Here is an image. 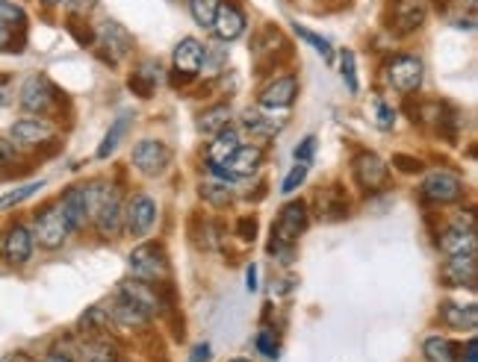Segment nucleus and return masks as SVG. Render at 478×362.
Segmentation results:
<instances>
[{
  "label": "nucleus",
  "instance_id": "nucleus-9",
  "mask_svg": "<svg viewBox=\"0 0 478 362\" xmlns=\"http://www.w3.org/2000/svg\"><path fill=\"white\" fill-rule=\"evenodd\" d=\"M351 174L358 180V186L363 191H381L390 183V165H387L378 153L363 151L351 160Z\"/></svg>",
  "mask_w": 478,
  "mask_h": 362
},
{
  "label": "nucleus",
  "instance_id": "nucleus-10",
  "mask_svg": "<svg viewBox=\"0 0 478 362\" xmlns=\"http://www.w3.org/2000/svg\"><path fill=\"white\" fill-rule=\"evenodd\" d=\"M98 44V53H101V60L109 65H118L125 56L133 53V36L118 24V21H107L101 27V32L95 36Z\"/></svg>",
  "mask_w": 478,
  "mask_h": 362
},
{
  "label": "nucleus",
  "instance_id": "nucleus-6",
  "mask_svg": "<svg viewBox=\"0 0 478 362\" xmlns=\"http://www.w3.org/2000/svg\"><path fill=\"white\" fill-rule=\"evenodd\" d=\"M130 162L139 174L160 177L172 162V151H169V144L160 142V139H142L136 148H133Z\"/></svg>",
  "mask_w": 478,
  "mask_h": 362
},
{
  "label": "nucleus",
  "instance_id": "nucleus-45",
  "mask_svg": "<svg viewBox=\"0 0 478 362\" xmlns=\"http://www.w3.org/2000/svg\"><path fill=\"white\" fill-rule=\"evenodd\" d=\"M314 153H316V135H307V139L295 148V162L310 165L314 162Z\"/></svg>",
  "mask_w": 478,
  "mask_h": 362
},
{
  "label": "nucleus",
  "instance_id": "nucleus-47",
  "mask_svg": "<svg viewBox=\"0 0 478 362\" xmlns=\"http://www.w3.org/2000/svg\"><path fill=\"white\" fill-rule=\"evenodd\" d=\"M375 109H378V127H381V130H390L393 124H396V109L387 107L384 100H378Z\"/></svg>",
  "mask_w": 478,
  "mask_h": 362
},
{
  "label": "nucleus",
  "instance_id": "nucleus-51",
  "mask_svg": "<svg viewBox=\"0 0 478 362\" xmlns=\"http://www.w3.org/2000/svg\"><path fill=\"white\" fill-rule=\"evenodd\" d=\"M13 42H15V32L0 24V51H9V44H13Z\"/></svg>",
  "mask_w": 478,
  "mask_h": 362
},
{
  "label": "nucleus",
  "instance_id": "nucleus-50",
  "mask_svg": "<svg viewBox=\"0 0 478 362\" xmlns=\"http://www.w3.org/2000/svg\"><path fill=\"white\" fill-rule=\"evenodd\" d=\"M13 104V86H9V77H0V109Z\"/></svg>",
  "mask_w": 478,
  "mask_h": 362
},
{
  "label": "nucleus",
  "instance_id": "nucleus-31",
  "mask_svg": "<svg viewBox=\"0 0 478 362\" xmlns=\"http://www.w3.org/2000/svg\"><path fill=\"white\" fill-rule=\"evenodd\" d=\"M284 118H269V116H263L260 109H246L242 112V127H246L251 135H260V139H269V135L275 133H281L284 130Z\"/></svg>",
  "mask_w": 478,
  "mask_h": 362
},
{
  "label": "nucleus",
  "instance_id": "nucleus-18",
  "mask_svg": "<svg viewBox=\"0 0 478 362\" xmlns=\"http://www.w3.org/2000/svg\"><path fill=\"white\" fill-rule=\"evenodd\" d=\"M277 51H281V53H290V42L281 36V30L266 27L260 36H258V42H254V48H251L254 62H258L260 71H266V68H272V65L281 62V60L275 56Z\"/></svg>",
  "mask_w": 478,
  "mask_h": 362
},
{
  "label": "nucleus",
  "instance_id": "nucleus-53",
  "mask_svg": "<svg viewBox=\"0 0 478 362\" xmlns=\"http://www.w3.org/2000/svg\"><path fill=\"white\" fill-rule=\"evenodd\" d=\"M0 362H36V359H33V357H27L24 350H15V354H6V357L0 359Z\"/></svg>",
  "mask_w": 478,
  "mask_h": 362
},
{
  "label": "nucleus",
  "instance_id": "nucleus-2",
  "mask_svg": "<svg viewBox=\"0 0 478 362\" xmlns=\"http://www.w3.org/2000/svg\"><path fill=\"white\" fill-rule=\"evenodd\" d=\"M202 65H204V44L192 36L181 39L174 48V56H172V68H174L172 83L186 86L189 80H195V77L202 74Z\"/></svg>",
  "mask_w": 478,
  "mask_h": 362
},
{
  "label": "nucleus",
  "instance_id": "nucleus-1",
  "mask_svg": "<svg viewBox=\"0 0 478 362\" xmlns=\"http://www.w3.org/2000/svg\"><path fill=\"white\" fill-rule=\"evenodd\" d=\"M130 274L142 280V283H160L169 277V256H165V247L157 242H142L130 251L127 256Z\"/></svg>",
  "mask_w": 478,
  "mask_h": 362
},
{
  "label": "nucleus",
  "instance_id": "nucleus-35",
  "mask_svg": "<svg viewBox=\"0 0 478 362\" xmlns=\"http://www.w3.org/2000/svg\"><path fill=\"white\" fill-rule=\"evenodd\" d=\"M198 195H202L210 207H216V209H225V207H230V203H233V189H230V183H221V180H210V183H202Z\"/></svg>",
  "mask_w": 478,
  "mask_h": 362
},
{
  "label": "nucleus",
  "instance_id": "nucleus-28",
  "mask_svg": "<svg viewBox=\"0 0 478 362\" xmlns=\"http://www.w3.org/2000/svg\"><path fill=\"white\" fill-rule=\"evenodd\" d=\"M316 200H319V215L325 221H340V218H346L349 215V198L340 186L322 189Z\"/></svg>",
  "mask_w": 478,
  "mask_h": 362
},
{
  "label": "nucleus",
  "instance_id": "nucleus-26",
  "mask_svg": "<svg viewBox=\"0 0 478 362\" xmlns=\"http://www.w3.org/2000/svg\"><path fill=\"white\" fill-rule=\"evenodd\" d=\"M77 354L86 362H118L121 359V350L109 336H89L86 342H80V348H77Z\"/></svg>",
  "mask_w": 478,
  "mask_h": 362
},
{
  "label": "nucleus",
  "instance_id": "nucleus-57",
  "mask_svg": "<svg viewBox=\"0 0 478 362\" xmlns=\"http://www.w3.org/2000/svg\"><path fill=\"white\" fill-rule=\"evenodd\" d=\"M230 362H248V359H230Z\"/></svg>",
  "mask_w": 478,
  "mask_h": 362
},
{
  "label": "nucleus",
  "instance_id": "nucleus-4",
  "mask_svg": "<svg viewBox=\"0 0 478 362\" xmlns=\"http://www.w3.org/2000/svg\"><path fill=\"white\" fill-rule=\"evenodd\" d=\"M422 74H426L422 60H417V56H410V53H398V56H393L390 62H387V80H390V86L396 88L398 95L419 92Z\"/></svg>",
  "mask_w": 478,
  "mask_h": 362
},
{
  "label": "nucleus",
  "instance_id": "nucleus-29",
  "mask_svg": "<svg viewBox=\"0 0 478 362\" xmlns=\"http://www.w3.org/2000/svg\"><path fill=\"white\" fill-rule=\"evenodd\" d=\"M107 312H109V319H113L116 324H121V327H145L151 321V315L145 310H139L136 303L127 301L125 295H116L113 307H109Z\"/></svg>",
  "mask_w": 478,
  "mask_h": 362
},
{
  "label": "nucleus",
  "instance_id": "nucleus-42",
  "mask_svg": "<svg viewBox=\"0 0 478 362\" xmlns=\"http://www.w3.org/2000/svg\"><path fill=\"white\" fill-rule=\"evenodd\" d=\"M305 180H307V165H302V162H295V168H293V172L284 177V183H281V191H284V195H293V191H295L298 186H302V183H305Z\"/></svg>",
  "mask_w": 478,
  "mask_h": 362
},
{
  "label": "nucleus",
  "instance_id": "nucleus-7",
  "mask_svg": "<svg viewBox=\"0 0 478 362\" xmlns=\"http://www.w3.org/2000/svg\"><path fill=\"white\" fill-rule=\"evenodd\" d=\"M419 191L428 203L446 207V203H458L464 198V180L458 174L446 172V168H440V172H431L426 180H422Z\"/></svg>",
  "mask_w": 478,
  "mask_h": 362
},
{
  "label": "nucleus",
  "instance_id": "nucleus-37",
  "mask_svg": "<svg viewBox=\"0 0 478 362\" xmlns=\"http://www.w3.org/2000/svg\"><path fill=\"white\" fill-rule=\"evenodd\" d=\"M219 4H221V0H189V13H192L195 24L198 27H213Z\"/></svg>",
  "mask_w": 478,
  "mask_h": 362
},
{
  "label": "nucleus",
  "instance_id": "nucleus-13",
  "mask_svg": "<svg viewBox=\"0 0 478 362\" xmlns=\"http://www.w3.org/2000/svg\"><path fill=\"white\" fill-rule=\"evenodd\" d=\"M95 230L101 239H118L125 233V203H121L118 189L109 191V198L101 203V209L92 215Z\"/></svg>",
  "mask_w": 478,
  "mask_h": 362
},
{
  "label": "nucleus",
  "instance_id": "nucleus-34",
  "mask_svg": "<svg viewBox=\"0 0 478 362\" xmlns=\"http://www.w3.org/2000/svg\"><path fill=\"white\" fill-rule=\"evenodd\" d=\"M109 324H113V319H109V312L104 307H89L80 315V321H77L80 333H86V336H107Z\"/></svg>",
  "mask_w": 478,
  "mask_h": 362
},
{
  "label": "nucleus",
  "instance_id": "nucleus-19",
  "mask_svg": "<svg viewBox=\"0 0 478 362\" xmlns=\"http://www.w3.org/2000/svg\"><path fill=\"white\" fill-rule=\"evenodd\" d=\"M298 97V80L293 74H286V77H275V80L269 86H263V92H260V107L263 109H286V107H293V100Z\"/></svg>",
  "mask_w": 478,
  "mask_h": 362
},
{
  "label": "nucleus",
  "instance_id": "nucleus-17",
  "mask_svg": "<svg viewBox=\"0 0 478 362\" xmlns=\"http://www.w3.org/2000/svg\"><path fill=\"white\" fill-rule=\"evenodd\" d=\"M440 280L443 286H466L473 289L475 280H478V263H475V254H458V256H449L446 265L440 268Z\"/></svg>",
  "mask_w": 478,
  "mask_h": 362
},
{
  "label": "nucleus",
  "instance_id": "nucleus-21",
  "mask_svg": "<svg viewBox=\"0 0 478 362\" xmlns=\"http://www.w3.org/2000/svg\"><path fill=\"white\" fill-rule=\"evenodd\" d=\"M118 295H125L127 301L136 303L139 310H145L151 319H154L157 312H163V298H160V292L154 289V283H142V280H136V277L125 280V283L118 286Z\"/></svg>",
  "mask_w": 478,
  "mask_h": 362
},
{
  "label": "nucleus",
  "instance_id": "nucleus-12",
  "mask_svg": "<svg viewBox=\"0 0 478 362\" xmlns=\"http://www.w3.org/2000/svg\"><path fill=\"white\" fill-rule=\"evenodd\" d=\"M440 251L446 256H458V254H475V224H473V215H461L458 221L449 224L446 230L440 233Z\"/></svg>",
  "mask_w": 478,
  "mask_h": 362
},
{
  "label": "nucleus",
  "instance_id": "nucleus-43",
  "mask_svg": "<svg viewBox=\"0 0 478 362\" xmlns=\"http://www.w3.org/2000/svg\"><path fill=\"white\" fill-rule=\"evenodd\" d=\"M254 345H258V350L263 357H269V359H277V339H275V333L272 330H260L258 333V339H254Z\"/></svg>",
  "mask_w": 478,
  "mask_h": 362
},
{
  "label": "nucleus",
  "instance_id": "nucleus-44",
  "mask_svg": "<svg viewBox=\"0 0 478 362\" xmlns=\"http://www.w3.org/2000/svg\"><path fill=\"white\" fill-rule=\"evenodd\" d=\"M237 236L242 242H254L258 239V218H251V215H242L237 221Z\"/></svg>",
  "mask_w": 478,
  "mask_h": 362
},
{
  "label": "nucleus",
  "instance_id": "nucleus-30",
  "mask_svg": "<svg viewBox=\"0 0 478 362\" xmlns=\"http://www.w3.org/2000/svg\"><path fill=\"white\" fill-rule=\"evenodd\" d=\"M422 354L428 362H458L461 359V345L452 342L446 336H428L422 345Z\"/></svg>",
  "mask_w": 478,
  "mask_h": 362
},
{
  "label": "nucleus",
  "instance_id": "nucleus-36",
  "mask_svg": "<svg viewBox=\"0 0 478 362\" xmlns=\"http://www.w3.org/2000/svg\"><path fill=\"white\" fill-rule=\"evenodd\" d=\"M0 24L21 36L27 30V13L18 4H13V0H0Z\"/></svg>",
  "mask_w": 478,
  "mask_h": 362
},
{
  "label": "nucleus",
  "instance_id": "nucleus-14",
  "mask_svg": "<svg viewBox=\"0 0 478 362\" xmlns=\"http://www.w3.org/2000/svg\"><path fill=\"white\" fill-rule=\"evenodd\" d=\"M154 221H157V203H154V198L133 195L125 207V230L130 236H136V239H142V236L151 233Z\"/></svg>",
  "mask_w": 478,
  "mask_h": 362
},
{
  "label": "nucleus",
  "instance_id": "nucleus-20",
  "mask_svg": "<svg viewBox=\"0 0 478 362\" xmlns=\"http://www.w3.org/2000/svg\"><path fill=\"white\" fill-rule=\"evenodd\" d=\"M426 15H428V9L422 0H396L390 30L398 32V36H410V32H417L426 24Z\"/></svg>",
  "mask_w": 478,
  "mask_h": 362
},
{
  "label": "nucleus",
  "instance_id": "nucleus-56",
  "mask_svg": "<svg viewBox=\"0 0 478 362\" xmlns=\"http://www.w3.org/2000/svg\"><path fill=\"white\" fill-rule=\"evenodd\" d=\"M42 4H44V6H62L65 0H42Z\"/></svg>",
  "mask_w": 478,
  "mask_h": 362
},
{
  "label": "nucleus",
  "instance_id": "nucleus-15",
  "mask_svg": "<svg viewBox=\"0 0 478 362\" xmlns=\"http://www.w3.org/2000/svg\"><path fill=\"white\" fill-rule=\"evenodd\" d=\"M246 13L237 6V4H230V0H225V4H219V9H216V18H213V30L216 32V39L219 42H237L242 32H246Z\"/></svg>",
  "mask_w": 478,
  "mask_h": 362
},
{
  "label": "nucleus",
  "instance_id": "nucleus-24",
  "mask_svg": "<svg viewBox=\"0 0 478 362\" xmlns=\"http://www.w3.org/2000/svg\"><path fill=\"white\" fill-rule=\"evenodd\" d=\"M163 80V71H160V62H154V60H145V62H139L136 71L130 74V92L133 95H139V97H154V92H157V83Z\"/></svg>",
  "mask_w": 478,
  "mask_h": 362
},
{
  "label": "nucleus",
  "instance_id": "nucleus-16",
  "mask_svg": "<svg viewBox=\"0 0 478 362\" xmlns=\"http://www.w3.org/2000/svg\"><path fill=\"white\" fill-rule=\"evenodd\" d=\"M33 247H36V239H33V230L24 227V224H13L4 236V259L9 265H27L33 256Z\"/></svg>",
  "mask_w": 478,
  "mask_h": 362
},
{
  "label": "nucleus",
  "instance_id": "nucleus-38",
  "mask_svg": "<svg viewBox=\"0 0 478 362\" xmlns=\"http://www.w3.org/2000/svg\"><path fill=\"white\" fill-rule=\"evenodd\" d=\"M295 36H298V39H305V42L310 44V48H314L325 62H333V48H331V42H328L325 36H319V32L307 30V27H298V24H295Z\"/></svg>",
  "mask_w": 478,
  "mask_h": 362
},
{
  "label": "nucleus",
  "instance_id": "nucleus-54",
  "mask_svg": "<svg viewBox=\"0 0 478 362\" xmlns=\"http://www.w3.org/2000/svg\"><path fill=\"white\" fill-rule=\"evenodd\" d=\"M464 362H478V354H475V339L466 342V354H464Z\"/></svg>",
  "mask_w": 478,
  "mask_h": 362
},
{
  "label": "nucleus",
  "instance_id": "nucleus-5",
  "mask_svg": "<svg viewBox=\"0 0 478 362\" xmlns=\"http://www.w3.org/2000/svg\"><path fill=\"white\" fill-rule=\"evenodd\" d=\"M69 221H65V215L60 212V207H48L36 215V227H33V239H36L44 251H57V247L65 245L69 239Z\"/></svg>",
  "mask_w": 478,
  "mask_h": 362
},
{
  "label": "nucleus",
  "instance_id": "nucleus-22",
  "mask_svg": "<svg viewBox=\"0 0 478 362\" xmlns=\"http://www.w3.org/2000/svg\"><path fill=\"white\" fill-rule=\"evenodd\" d=\"M60 212L65 215V221H69L71 230H83L89 218V207H86V195H83V186H71L69 191L62 195L60 200Z\"/></svg>",
  "mask_w": 478,
  "mask_h": 362
},
{
  "label": "nucleus",
  "instance_id": "nucleus-33",
  "mask_svg": "<svg viewBox=\"0 0 478 362\" xmlns=\"http://www.w3.org/2000/svg\"><path fill=\"white\" fill-rule=\"evenodd\" d=\"M130 124H133L130 116H118V118L113 121V127H109L107 135H104L101 148H98V160H107V156H113V153L118 151V144H121V139H125V135H127Z\"/></svg>",
  "mask_w": 478,
  "mask_h": 362
},
{
  "label": "nucleus",
  "instance_id": "nucleus-40",
  "mask_svg": "<svg viewBox=\"0 0 478 362\" xmlns=\"http://www.w3.org/2000/svg\"><path fill=\"white\" fill-rule=\"evenodd\" d=\"M225 65H228V51L225 48H204V71L210 74V77H216V74H221L225 71Z\"/></svg>",
  "mask_w": 478,
  "mask_h": 362
},
{
  "label": "nucleus",
  "instance_id": "nucleus-23",
  "mask_svg": "<svg viewBox=\"0 0 478 362\" xmlns=\"http://www.w3.org/2000/svg\"><path fill=\"white\" fill-rule=\"evenodd\" d=\"M260 165H263V148H258V144H239V148L230 153V160L225 162V168L237 180L251 177Z\"/></svg>",
  "mask_w": 478,
  "mask_h": 362
},
{
  "label": "nucleus",
  "instance_id": "nucleus-46",
  "mask_svg": "<svg viewBox=\"0 0 478 362\" xmlns=\"http://www.w3.org/2000/svg\"><path fill=\"white\" fill-rule=\"evenodd\" d=\"M393 165L398 168V172H405V174L422 172V162L417 160V156H405V153H396V156H393Z\"/></svg>",
  "mask_w": 478,
  "mask_h": 362
},
{
  "label": "nucleus",
  "instance_id": "nucleus-39",
  "mask_svg": "<svg viewBox=\"0 0 478 362\" xmlns=\"http://www.w3.org/2000/svg\"><path fill=\"white\" fill-rule=\"evenodd\" d=\"M39 189H44V180H36V183H27V186H18L13 191H6V195H0V209H13L18 203H24L27 198L36 195Z\"/></svg>",
  "mask_w": 478,
  "mask_h": 362
},
{
  "label": "nucleus",
  "instance_id": "nucleus-41",
  "mask_svg": "<svg viewBox=\"0 0 478 362\" xmlns=\"http://www.w3.org/2000/svg\"><path fill=\"white\" fill-rule=\"evenodd\" d=\"M340 74H342V80H346L349 92L358 95L361 83H358V71H354V53L351 51H342V56H340Z\"/></svg>",
  "mask_w": 478,
  "mask_h": 362
},
{
  "label": "nucleus",
  "instance_id": "nucleus-55",
  "mask_svg": "<svg viewBox=\"0 0 478 362\" xmlns=\"http://www.w3.org/2000/svg\"><path fill=\"white\" fill-rule=\"evenodd\" d=\"M42 362H74V359L69 354H57V350H53V354H48Z\"/></svg>",
  "mask_w": 478,
  "mask_h": 362
},
{
  "label": "nucleus",
  "instance_id": "nucleus-48",
  "mask_svg": "<svg viewBox=\"0 0 478 362\" xmlns=\"http://www.w3.org/2000/svg\"><path fill=\"white\" fill-rule=\"evenodd\" d=\"M65 6H69V13H71V15L86 18V15L98 6V0H65Z\"/></svg>",
  "mask_w": 478,
  "mask_h": 362
},
{
  "label": "nucleus",
  "instance_id": "nucleus-25",
  "mask_svg": "<svg viewBox=\"0 0 478 362\" xmlns=\"http://www.w3.org/2000/svg\"><path fill=\"white\" fill-rule=\"evenodd\" d=\"M440 321L452 327V330H475V324H478V310H475V303H440Z\"/></svg>",
  "mask_w": 478,
  "mask_h": 362
},
{
  "label": "nucleus",
  "instance_id": "nucleus-3",
  "mask_svg": "<svg viewBox=\"0 0 478 362\" xmlns=\"http://www.w3.org/2000/svg\"><path fill=\"white\" fill-rule=\"evenodd\" d=\"M53 135H57V130H53L51 121L33 116V118H21L13 124L9 142L15 144V151H39L48 142H53Z\"/></svg>",
  "mask_w": 478,
  "mask_h": 362
},
{
  "label": "nucleus",
  "instance_id": "nucleus-52",
  "mask_svg": "<svg viewBox=\"0 0 478 362\" xmlns=\"http://www.w3.org/2000/svg\"><path fill=\"white\" fill-rule=\"evenodd\" d=\"M246 289L248 292H258V265H248V271H246Z\"/></svg>",
  "mask_w": 478,
  "mask_h": 362
},
{
  "label": "nucleus",
  "instance_id": "nucleus-27",
  "mask_svg": "<svg viewBox=\"0 0 478 362\" xmlns=\"http://www.w3.org/2000/svg\"><path fill=\"white\" fill-rule=\"evenodd\" d=\"M237 148H239V133L228 124V127H221L213 135V142L207 144V165H225Z\"/></svg>",
  "mask_w": 478,
  "mask_h": 362
},
{
  "label": "nucleus",
  "instance_id": "nucleus-32",
  "mask_svg": "<svg viewBox=\"0 0 478 362\" xmlns=\"http://www.w3.org/2000/svg\"><path fill=\"white\" fill-rule=\"evenodd\" d=\"M228 124H230V104H216L198 116V133L216 135L221 127H228Z\"/></svg>",
  "mask_w": 478,
  "mask_h": 362
},
{
  "label": "nucleus",
  "instance_id": "nucleus-8",
  "mask_svg": "<svg viewBox=\"0 0 478 362\" xmlns=\"http://www.w3.org/2000/svg\"><path fill=\"white\" fill-rule=\"evenodd\" d=\"M21 107H24V112H30V116H48V112L53 109V104H57V88L51 86L48 77L42 74H33L24 80V86H21Z\"/></svg>",
  "mask_w": 478,
  "mask_h": 362
},
{
  "label": "nucleus",
  "instance_id": "nucleus-11",
  "mask_svg": "<svg viewBox=\"0 0 478 362\" xmlns=\"http://www.w3.org/2000/svg\"><path fill=\"white\" fill-rule=\"evenodd\" d=\"M307 230V203L305 200H290L277 215V221L272 224V239L293 245L302 239V233Z\"/></svg>",
  "mask_w": 478,
  "mask_h": 362
},
{
  "label": "nucleus",
  "instance_id": "nucleus-49",
  "mask_svg": "<svg viewBox=\"0 0 478 362\" xmlns=\"http://www.w3.org/2000/svg\"><path fill=\"white\" fill-rule=\"evenodd\" d=\"M15 160H18V151H15V144L9 142V139H4V135H0V168L13 165Z\"/></svg>",
  "mask_w": 478,
  "mask_h": 362
}]
</instances>
